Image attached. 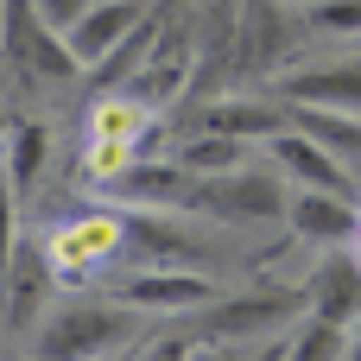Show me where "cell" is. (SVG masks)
<instances>
[{
    "label": "cell",
    "instance_id": "cell-12",
    "mask_svg": "<svg viewBox=\"0 0 361 361\" xmlns=\"http://www.w3.org/2000/svg\"><path fill=\"white\" fill-rule=\"evenodd\" d=\"M190 82V44H184V32H171V38H159L146 57H140V70H133V95L140 102H152V108H165L178 89Z\"/></svg>",
    "mask_w": 361,
    "mask_h": 361
},
{
    "label": "cell",
    "instance_id": "cell-15",
    "mask_svg": "<svg viewBox=\"0 0 361 361\" xmlns=\"http://www.w3.org/2000/svg\"><path fill=\"white\" fill-rule=\"evenodd\" d=\"M247 140L241 133H222V127H209V133H197V140H184L178 146V165L190 171V178H222V171H241L247 165Z\"/></svg>",
    "mask_w": 361,
    "mask_h": 361
},
{
    "label": "cell",
    "instance_id": "cell-16",
    "mask_svg": "<svg viewBox=\"0 0 361 361\" xmlns=\"http://www.w3.org/2000/svg\"><path fill=\"white\" fill-rule=\"evenodd\" d=\"M298 127L305 133H317L336 159H349L361 165V114L355 108H324V102H298Z\"/></svg>",
    "mask_w": 361,
    "mask_h": 361
},
{
    "label": "cell",
    "instance_id": "cell-18",
    "mask_svg": "<svg viewBox=\"0 0 361 361\" xmlns=\"http://www.w3.org/2000/svg\"><path fill=\"white\" fill-rule=\"evenodd\" d=\"M140 165V146L133 140H89L82 146V184H127V171Z\"/></svg>",
    "mask_w": 361,
    "mask_h": 361
},
{
    "label": "cell",
    "instance_id": "cell-13",
    "mask_svg": "<svg viewBox=\"0 0 361 361\" xmlns=\"http://www.w3.org/2000/svg\"><path fill=\"white\" fill-rule=\"evenodd\" d=\"M152 114H159V108L140 102L133 89H127V95H102V102L89 108V140H133V146H140V140L152 133Z\"/></svg>",
    "mask_w": 361,
    "mask_h": 361
},
{
    "label": "cell",
    "instance_id": "cell-14",
    "mask_svg": "<svg viewBox=\"0 0 361 361\" xmlns=\"http://www.w3.org/2000/svg\"><path fill=\"white\" fill-rule=\"evenodd\" d=\"M44 165H51V127L44 121H13V133H6V178H13V190L32 197Z\"/></svg>",
    "mask_w": 361,
    "mask_h": 361
},
{
    "label": "cell",
    "instance_id": "cell-6",
    "mask_svg": "<svg viewBox=\"0 0 361 361\" xmlns=\"http://www.w3.org/2000/svg\"><path fill=\"white\" fill-rule=\"evenodd\" d=\"M6 51H13V63L25 76H76L82 70L70 38L57 25H44L32 0H6Z\"/></svg>",
    "mask_w": 361,
    "mask_h": 361
},
{
    "label": "cell",
    "instance_id": "cell-5",
    "mask_svg": "<svg viewBox=\"0 0 361 361\" xmlns=\"http://www.w3.org/2000/svg\"><path fill=\"white\" fill-rule=\"evenodd\" d=\"M298 305H305V292H267V298H228L222 311H209L197 330H190V343H203V349H235V343H254V336H273L286 317H298Z\"/></svg>",
    "mask_w": 361,
    "mask_h": 361
},
{
    "label": "cell",
    "instance_id": "cell-19",
    "mask_svg": "<svg viewBox=\"0 0 361 361\" xmlns=\"http://www.w3.org/2000/svg\"><path fill=\"white\" fill-rule=\"evenodd\" d=\"M209 127H222V133H241V140H273L286 121H279L273 108H260V102H222V108L209 114Z\"/></svg>",
    "mask_w": 361,
    "mask_h": 361
},
{
    "label": "cell",
    "instance_id": "cell-3",
    "mask_svg": "<svg viewBox=\"0 0 361 361\" xmlns=\"http://www.w3.org/2000/svg\"><path fill=\"white\" fill-rule=\"evenodd\" d=\"M197 209H216L228 222H286L292 209V190H286V171H222V178H203L197 184Z\"/></svg>",
    "mask_w": 361,
    "mask_h": 361
},
{
    "label": "cell",
    "instance_id": "cell-4",
    "mask_svg": "<svg viewBox=\"0 0 361 361\" xmlns=\"http://www.w3.org/2000/svg\"><path fill=\"white\" fill-rule=\"evenodd\" d=\"M57 267L44 247H19L0 279V336H38V311L57 298Z\"/></svg>",
    "mask_w": 361,
    "mask_h": 361
},
{
    "label": "cell",
    "instance_id": "cell-8",
    "mask_svg": "<svg viewBox=\"0 0 361 361\" xmlns=\"http://www.w3.org/2000/svg\"><path fill=\"white\" fill-rule=\"evenodd\" d=\"M286 222H292V235L305 247H343V241H355V228H361V203L343 197V190H305L298 184Z\"/></svg>",
    "mask_w": 361,
    "mask_h": 361
},
{
    "label": "cell",
    "instance_id": "cell-23",
    "mask_svg": "<svg viewBox=\"0 0 361 361\" xmlns=\"http://www.w3.org/2000/svg\"><path fill=\"white\" fill-rule=\"evenodd\" d=\"M349 355H361V317L349 324Z\"/></svg>",
    "mask_w": 361,
    "mask_h": 361
},
{
    "label": "cell",
    "instance_id": "cell-22",
    "mask_svg": "<svg viewBox=\"0 0 361 361\" xmlns=\"http://www.w3.org/2000/svg\"><path fill=\"white\" fill-rule=\"evenodd\" d=\"M32 6H38V19H44V25L70 32V25H76V19H82V13H89L95 0H32Z\"/></svg>",
    "mask_w": 361,
    "mask_h": 361
},
{
    "label": "cell",
    "instance_id": "cell-20",
    "mask_svg": "<svg viewBox=\"0 0 361 361\" xmlns=\"http://www.w3.org/2000/svg\"><path fill=\"white\" fill-rule=\"evenodd\" d=\"M13 254H19V190H13V178L0 165V279L13 267Z\"/></svg>",
    "mask_w": 361,
    "mask_h": 361
},
{
    "label": "cell",
    "instance_id": "cell-10",
    "mask_svg": "<svg viewBox=\"0 0 361 361\" xmlns=\"http://www.w3.org/2000/svg\"><path fill=\"white\" fill-rule=\"evenodd\" d=\"M305 305H311L317 317H330V324H355L361 317V260H355V247H349V254H330V260L311 273Z\"/></svg>",
    "mask_w": 361,
    "mask_h": 361
},
{
    "label": "cell",
    "instance_id": "cell-21",
    "mask_svg": "<svg viewBox=\"0 0 361 361\" xmlns=\"http://www.w3.org/2000/svg\"><path fill=\"white\" fill-rule=\"evenodd\" d=\"M311 25H317V32L361 38V0H311Z\"/></svg>",
    "mask_w": 361,
    "mask_h": 361
},
{
    "label": "cell",
    "instance_id": "cell-24",
    "mask_svg": "<svg viewBox=\"0 0 361 361\" xmlns=\"http://www.w3.org/2000/svg\"><path fill=\"white\" fill-rule=\"evenodd\" d=\"M6 133H13V121H6V114H0V146H6Z\"/></svg>",
    "mask_w": 361,
    "mask_h": 361
},
{
    "label": "cell",
    "instance_id": "cell-9",
    "mask_svg": "<svg viewBox=\"0 0 361 361\" xmlns=\"http://www.w3.org/2000/svg\"><path fill=\"white\" fill-rule=\"evenodd\" d=\"M133 32H140V0H95L63 38H70V51H76L82 70H102V63H114V51Z\"/></svg>",
    "mask_w": 361,
    "mask_h": 361
},
{
    "label": "cell",
    "instance_id": "cell-1",
    "mask_svg": "<svg viewBox=\"0 0 361 361\" xmlns=\"http://www.w3.org/2000/svg\"><path fill=\"white\" fill-rule=\"evenodd\" d=\"M127 235H133V222H127L121 209H89V216L57 222V228L44 235V254H51V267H57V286H63V292H89V286L121 260Z\"/></svg>",
    "mask_w": 361,
    "mask_h": 361
},
{
    "label": "cell",
    "instance_id": "cell-7",
    "mask_svg": "<svg viewBox=\"0 0 361 361\" xmlns=\"http://www.w3.org/2000/svg\"><path fill=\"white\" fill-rule=\"evenodd\" d=\"M273 165L292 178V184H305V190H343V197H355V178H349V159H336L317 133H305V127H279L273 140Z\"/></svg>",
    "mask_w": 361,
    "mask_h": 361
},
{
    "label": "cell",
    "instance_id": "cell-25",
    "mask_svg": "<svg viewBox=\"0 0 361 361\" xmlns=\"http://www.w3.org/2000/svg\"><path fill=\"white\" fill-rule=\"evenodd\" d=\"M349 247H355V260H361V228H355V241H349Z\"/></svg>",
    "mask_w": 361,
    "mask_h": 361
},
{
    "label": "cell",
    "instance_id": "cell-17",
    "mask_svg": "<svg viewBox=\"0 0 361 361\" xmlns=\"http://www.w3.org/2000/svg\"><path fill=\"white\" fill-rule=\"evenodd\" d=\"M292 102H324V108H355L361 114V63H336V70H305L286 82Z\"/></svg>",
    "mask_w": 361,
    "mask_h": 361
},
{
    "label": "cell",
    "instance_id": "cell-11",
    "mask_svg": "<svg viewBox=\"0 0 361 361\" xmlns=\"http://www.w3.org/2000/svg\"><path fill=\"white\" fill-rule=\"evenodd\" d=\"M114 298H127L133 311H184V305H209L216 286L203 273H133V279H121Z\"/></svg>",
    "mask_w": 361,
    "mask_h": 361
},
{
    "label": "cell",
    "instance_id": "cell-2",
    "mask_svg": "<svg viewBox=\"0 0 361 361\" xmlns=\"http://www.w3.org/2000/svg\"><path fill=\"white\" fill-rule=\"evenodd\" d=\"M140 317L127 298L114 305H95V298H76V305H57V317L32 336L38 355H114L127 343H140Z\"/></svg>",
    "mask_w": 361,
    "mask_h": 361
},
{
    "label": "cell",
    "instance_id": "cell-26",
    "mask_svg": "<svg viewBox=\"0 0 361 361\" xmlns=\"http://www.w3.org/2000/svg\"><path fill=\"white\" fill-rule=\"evenodd\" d=\"M305 6H311V0H305Z\"/></svg>",
    "mask_w": 361,
    "mask_h": 361
}]
</instances>
